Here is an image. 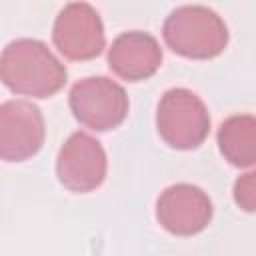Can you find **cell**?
Segmentation results:
<instances>
[{
	"label": "cell",
	"instance_id": "cell-1",
	"mask_svg": "<svg viewBox=\"0 0 256 256\" xmlns=\"http://www.w3.org/2000/svg\"><path fill=\"white\" fill-rule=\"evenodd\" d=\"M66 66L34 38L12 40L0 54V80L20 96L50 98L66 84Z\"/></svg>",
	"mask_w": 256,
	"mask_h": 256
},
{
	"label": "cell",
	"instance_id": "cell-2",
	"mask_svg": "<svg viewBox=\"0 0 256 256\" xmlns=\"http://www.w3.org/2000/svg\"><path fill=\"white\" fill-rule=\"evenodd\" d=\"M162 36L172 52L190 60L216 58L228 44L224 20L214 10L198 4H186L172 10L164 20Z\"/></svg>",
	"mask_w": 256,
	"mask_h": 256
},
{
	"label": "cell",
	"instance_id": "cell-3",
	"mask_svg": "<svg viewBox=\"0 0 256 256\" xmlns=\"http://www.w3.org/2000/svg\"><path fill=\"white\" fill-rule=\"evenodd\" d=\"M160 138L176 150L198 148L210 132V114L200 96L188 88H170L162 94L156 110Z\"/></svg>",
	"mask_w": 256,
	"mask_h": 256
},
{
	"label": "cell",
	"instance_id": "cell-4",
	"mask_svg": "<svg viewBox=\"0 0 256 256\" xmlns=\"http://www.w3.org/2000/svg\"><path fill=\"white\" fill-rule=\"evenodd\" d=\"M68 104L74 118L96 132L118 128L130 108L126 90L106 76H90L76 82L68 94Z\"/></svg>",
	"mask_w": 256,
	"mask_h": 256
},
{
	"label": "cell",
	"instance_id": "cell-5",
	"mask_svg": "<svg viewBox=\"0 0 256 256\" xmlns=\"http://www.w3.org/2000/svg\"><path fill=\"white\" fill-rule=\"evenodd\" d=\"M52 40L64 58L76 62L92 60L106 46L102 18L90 4L70 2L54 20Z\"/></svg>",
	"mask_w": 256,
	"mask_h": 256
},
{
	"label": "cell",
	"instance_id": "cell-6",
	"mask_svg": "<svg viewBox=\"0 0 256 256\" xmlns=\"http://www.w3.org/2000/svg\"><path fill=\"white\" fill-rule=\"evenodd\" d=\"M106 152L102 144L86 132H74L62 144L56 158V176L70 192H92L106 178Z\"/></svg>",
	"mask_w": 256,
	"mask_h": 256
},
{
	"label": "cell",
	"instance_id": "cell-7",
	"mask_svg": "<svg viewBox=\"0 0 256 256\" xmlns=\"http://www.w3.org/2000/svg\"><path fill=\"white\" fill-rule=\"evenodd\" d=\"M46 128L40 108L28 100L0 104V160L24 162L44 144Z\"/></svg>",
	"mask_w": 256,
	"mask_h": 256
},
{
	"label": "cell",
	"instance_id": "cell-8",
	"mask_svg": "<svg viewBox=\"0 0 256 256\" xmlns=\"http://www.w3.org/2000/svg\"><path fill=\"white\" fill-rule=\"evenodd\" d=\"M156 218L174 236H194L212 220V200L192 184L168 186L156 202Z\"/></svg>",
	"mask_w": 256,
	"mask_h": 256
},
{
	"label": "cell",
	"instance_id": "cell-9",
	"mask_svg": "<svg viewBox=\"0 0 256 256\" xmlns=\"http://www.w3.org/2000/svg\"><path fill=\"white\" fill-rule=\"evenodd\" d=\"M162 64V48L158 40L140 30L120 34L108 50L110 70L128 82H140L158 72Z\"/></svg>",
	"mask_w": 256,
	"mask_h": 256
},
{
	"label": "cell",
	"instance_id": "cell-10",
	"mask_svg": "<svg viewBox=\"0 0 256 256\" xmlns=\"http://www.w3.org/2000/svg\"><path fill=\"white\" fill-rule=\"evenodd\" d=\"M218 148L222 156L238 168H252L256 162V120L252 114L226 118L218 128Z\"/></svg>",
	"mask_w": 256,
	"mask_h": 256
},
{
	"label": "cell",
	"instance_id": "cell-11",
	"mask_svg": "<svg viewBox=\"0 0 256 256\" xmlns=\"http://www.w3.org/2000/svg\"><path fill=\"white\" fill-rule=\"evenodd\" d=\"M234 202L244 212H254L256 208V174L246 172L234 184Z\"/></svg>",
	"mask_w": 256,
	"mask_h": 256
}]
</instances>
